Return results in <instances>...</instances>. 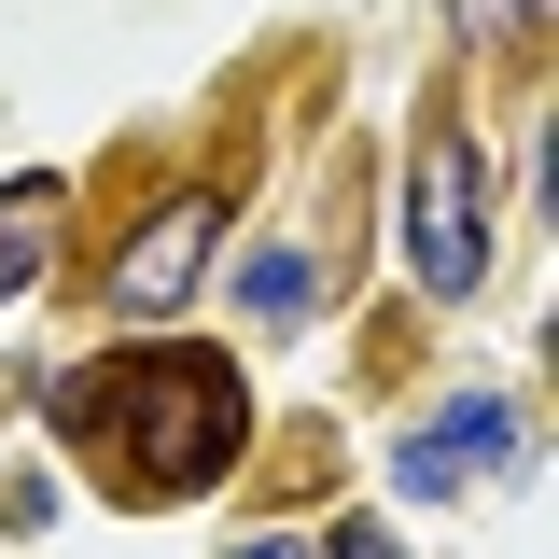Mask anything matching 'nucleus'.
<instances>
[{
    "instance_id": "39448f33",
    "label": "nucleus",
    "mask_w": 559,
    "mask_h": 559,
    "mask_svg": "<svg viewBox=\"0 0 559 559\" xmlns=\"http://www.w3.org/2000/svg\"><path fill=\"white\" fill-rule=\"evenodd\" d=\"M57 224H70V182H57V168H14V182H0V308L57 266Z\"/></svg>"
},
{
    "instance_id": "7ed1b4c3",
    "label": "nucleus",
    "mask_w": 559,
    "mask_h": 559,
    "mask_svg": "<svg viewBox=\"0 0 559 559\" xmlns=\"http://www.w3.org/2000/svg\"><path fill=\"white\" fill-rule=\"evenodd\" d=\"M210 252H224V197H168L127 252H112V308H127V322H168V308L210 280Z\"/></svg>"
},
{
    "instance_id": "1a4fd4ad",
    "label": "nucleus",
    "mask_w": 559,
    "mask_h": 559,
    "mask_svg": "<svg viewBox=\"0 0 559 559\" xmlns=\"http://www.w3.org/2000/svg\"><path fill=\"white\" fill-rule=\"evenodd\" d=\"M224 559H308V546H280V532H252V546H224Z\"/></svg>"
},
{
    "instance_id": "20e7f679",
    "label": "nucleus",
    "mask_w": 559,
    "mask_h": 559,
    "mask_svg": "<svg viewBox=\"0 0 559 559\" xmlns=\"http://www.w3.org/2000/svg\"><path fill=\"white\" fill-rule=\"evenodd\" d=\"M489 462H518V406H503V392H462V406H433L406 448H392V489H406V503H448V489L489 476Z\"/></svg>"
},
{
    "instance_id": "f03ea898",
    "label": "nucleus",
    "mask_w": 559,
    "mask_h": 559,
    "mask_svg": "<svg viewBox=\"0 0 559 559\" xmlns=\"http://www.w3.org/2000/svg\"><path fill=\"white\" fill-rule=\"evenodd\" d=\"M406 280L419 294H476L489 280V154L462 127H433L406 168Z\"/></svg>"
},
{
    "instance_id": "f257e3e1",
    "label": "nucleus",
    "mask_w": 559,
    "mask_h": 559,
    "mask_svg": "<svg viewBox=\"0 0 559 559\" xmlns=\"http://www.w3.org/2000/svg\"><path fill=\"white\" fill-rule=\"evenodd\" d=\"M57 433L112 489L182 503V489H210L238 448H252V392H238L224 349H182V336H168V349H112V364L57 378Z\"/></svg>"
},
{
    "instance_id": "0eeeda50",
    "label": "nucleus",
    "mask_w": 559,
    "mask_h": 559,
    "mask_svg": "<svg viewBox=\"0 0 559 559\" xmlns=\"http://www.w3.org/2000/svg\"><path fill=\"white\" fill-rule=\"evenodd\" d=\"M462 28H476V43H503V28H532V0H462Z\"/></svg>"
},
{
    "instance_id": "423d86ee",
    "label": "nucleus",
    "mask_w": 559,
    "mask_h": 559,
    "mask_svg": "<svg viewBox=\"0 0 559 559\" xmlns=\"http://www.w3.org/2000/svg\"><path fill=\"white\" fill-rule=\"evenodd\" d=\"M224 294H238V308H252L266 336H294V322L322 308V266H308L294 238H266V252H238V280H224Z\"/></svg>"
},
{
    "instance_id": "6e6552de",
    "label": "nucleus",
    "mask_w": 559,
    "mask_h": 559,
    "mask_svg": "<svg viewBox=\"0 0 559 559\" xmlns=\"http://www.w3.org/2000/svg\"><path fill=\"white\" fill-rule=\"evenodd\" d=\"M322 559H392V532H378V518H349V532H336Z\"/></svg>"
}]
</instances>
